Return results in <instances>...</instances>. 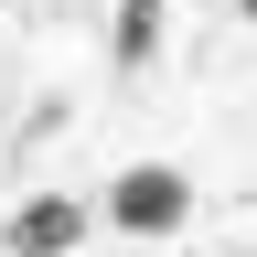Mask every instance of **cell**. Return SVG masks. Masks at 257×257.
<instances>
[{"mask_svg": "<svg viewBox=\"0 0 257 257\" xmlns=\"http://www.w3.org/2000/svg\"><path fill=\"white\" fill-rule=\"evenodd\" d=\"M96 225H118V236H182L193 225V172L182 161H118L107 193H96Z\"/></svg>", "mask_w": 257, "mask_h": 257, "instance_id": "obj_1", "label": "cell"}, {"mask_svg": "<svg viewBox=\"0 0 257 257\" xmlns=\"http://www.w3.org/2000/svg\"><path fill=\"white\" fill-rule=\"evenodd\" d=\"M161 43H172V11H161V0H118V11H107V64H118V75H150Z\"/></svg>", "mask_w": 257, "mask_h": 257, "instance_id": "obj_3", "label": "cell"}, {"mask_svg": "<svg viewBox=\"0 0 257 257\" xmlns=\"http://www.w3.org/2000/svg\"><path fill=\"white\" fill-rule=\"evenodd\" d=\"M86 225H96L86 193H32V204H11L0 246H11V257H75V246H86Z\"/></svg>", "mask_w": 257, "mask_h": 257, "instance_id": "obj_2", "label": "cell"}]
</instances>
